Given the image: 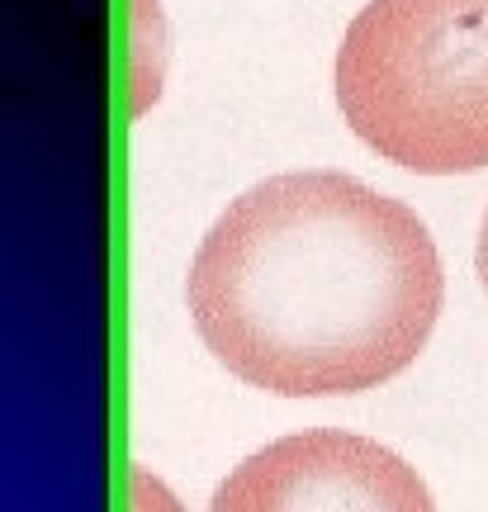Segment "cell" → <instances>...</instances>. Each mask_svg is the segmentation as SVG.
<instances>
[{"instance_id":"cell-1","label":"cell","mask_w":488,"mask_h":512,"mask_svg":"<svg viewBox=\"0 0 488 512\" xmlns=\"http://www.w3.org/2000/svg\"><path fill=\"white\" fill-rule=\"evenodd\" d=\"M441 294L427 223L342 171L252 185L218 214L185 275L204 347L280 399L394 380L427 347Z\"/></svg>"},{"instance_id":"cell-2","label":"cell","mask_w":488,"mask_h":512,"mask_svg":"<svg viewBox=\"0 0 488 512\" xmlns=\"http://www.w3.org/2000/svg\"><path fill=\"white\" fill-rule=\"evenodd\" d=\"M337 105L417 176L488 166V0H370L337 48Z\"/></svg>"},{"instance_id":"cell-3","label":"cell","mask_w":488,"mask_h":512,"mask_svg":"<svg viewBox=\"0 0 488 512\" xmlns=\"http://www.w3.org/2000/svg\"><path fill=\"white\" fill-rule=\"evenodd\" d=\"M209 512H436V503L389 446L313 427L242 460L214 489Z\"/></svg>"},{"instance_id":"cell-4","label":"cell","mask_w":488,"mask_h":512,"mask_svg":"<svg viewBox=\"0 0 488 512\" xmlns=\"http://www.w3.org/2000/svg\"><path fill=\"white\" fill-rule=\"evenodd\" d=\"M128 484H133V512H181V508H176V498L166 494L157 479H147L143 470H133V475H128Z\"/></svg>"},{"instance_id":"cell-5","label":"cell","mask_w":488,"mask_h":512,"mask_svg":"<svg viewBox=\"0 0 488 512\" xmlns=\"http://www.w3.org/2000/svg\"><path fill=\"white\" fill-rule=\"evenodd\" d=\"M474 271H479V285L488 294V214H484V228H479V247H474Z\"/></svg>"}]
</instances>
